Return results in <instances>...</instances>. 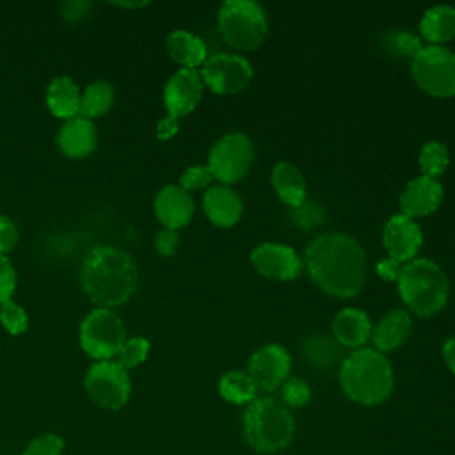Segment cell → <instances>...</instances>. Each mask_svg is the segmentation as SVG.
I'll return each instance as SVG.
<instances>
[{"label":"cell","instance_id":"cell-1","mask_svg":"<svg viewBox=\"0 0 455 455\" xmlns=\"http://www.w3.org/2000/svg\"><path fill=\"white\" fill-rule=\"evenodd\" d=\"M304 261L313 283L332 297L350 299L364 286L366 254L347 233L316 236L307 245Z\"/></svg>","mask_w":455,"mask_h":455},{"label":"cell","instance_id":"cell-2","mask_svg":"<svg viewBox=\"0 0 455 455\" xmlns=\"http://www.w3.org/2000/svg\"><path fill=\"white\" fill-rule=\"evenodd\" d=\"M139 272L132 256L114 245L92 247L80 270V284L85 295L98 306L124 304L137 290Z\"/></svg>","mask_w":455,"mask_h":455},{"label":"cell","instance_id":"cell-3","mask_svg":"<svg viewBox=\"0 0 455 455\" xmlns=\"http://www.w3.org/2000/svg\"><path fill=\"white\" fill-rule=\"evenodd\" d=\"M339 386L354 403L380 405L395 387L393 366L377 348H357L339 364Z\"/></svg>","mask_w":455,"mask_h":455},{"label":"cell","instance_id":"cell-4","mask_svg":"<svg viewBox=\"0 0 455 455\" xmlns=\"http://www.w3.org/2000/svg\"><path fill=\"white\" fill-rule=\"evenodd\" d=\"M242 434L249 448L263 455L286 450L295 437V419L288 407L272 396L254 398L242 416Z\"/></svg>","mask_w":455,"mask_h":455},{"label":"cell","instance_id":"cell-5","mask_svg":"<svg viewBox=\"0 0 455 455\" xmlns=\"http://www.w3.org/2000/svg\"><path fill=\"white\" fill-rule=\"evenodd\" d=\"M396 283L403 304L421 316L437 315L450 297V281L444 270L425 258L405 263Z\"/></svg>","mask_w":455,"mask_h":455},{"label":"cell","instance_id":"cell-6","mask_svg":"<svg viewBox=\"0 0 455 455\" xmlns=\"http://www.w3.org/2000/svg\"><path fill=\"white\" fill-rule=\"evenodd\" d=\"M222 39L236 50H254L267 36L268 20L265 9L252 0H226L217 12Z\"/></svg>","mask_w":455,"mask_h":455},{"label":"cell","instance_id":"cell-7","mask_svg":"<svg viewBox=\"0 0 455 455\" xmlns=\"http://www.w3.org/2000/svg\"><path fill=\"white\" fill-rule=\"evenodd\" d=\"M80 347L96 361H110L126 341L124 323L108 307L92 309L80 323Z\"/></svg>","mask_w":455,"mask_h":455},{"label":"cell","instance_id":"cell-8","mask_svg":"<svg viewBox=\"0 0 455 455\" xmlns=\"http://www.w3.org/2000/svg\"><path fill=\"white\" fill-rule=\"evenodd\" d=\"M414 82L437 98L455 94V53L443 44H428L411 60Z\"/></svg>","mask_w":455,"mask_h":455},{"label":"cell","instance_id":"cell-9","mask_svg":"<svg viewBox=\"0 0 455 455\" xmlns=\"http://www.w3.org/2000/svg\"><path fill=\"white\" fill-rule=\"evenodd\" d=\"M84 386L89 398L108 411L121 409L128 402L132 391L128 370L112 359L91 364L85 373Z\"/></svg>","mask_w":455,"mask_h":455},{"label":"cell","instance_id":"cell-10","mask_svg":"<svg viewBox=\"0 0 455 455\" xmlns=\"http://www.w3.org/2000/svg\"><path fill=\"white\" fill-rule=\"evenodd\" d=\"M252 158L254 149L249 137L240 132H233L226 133L212 146L206 165L210 167L213 180L228 185L242 180L247 174Z\"/></svg>","mask_w":455,"mask_h":455},{"label":"cell","instance_id":"cell-11","mask_svg":"<svg viewBox=\"0 0 455 455\" xmlns=\"http://www.w3.org/2000/svg\"><path fill=\"white\" fill-rule=\"evenodd\" d=\"M203 84L217 94H235L252 80V66L235 53H213L206 57L199 71Z\"/></svg>","mask_w":455,"mask_h":455},{"label":"cell","instance_id":"cell-12","mask_svg":"<svg viewBox=\"0 0 455 455\" xmlns=\"http://www.w3.org/2000/svg\"><path fill=\"white\" fill-rule=\"evenodd\" d=\"M291 355L277 343L258 348L249 359V377L256 384L258 391L272 393L283 386L290 377Z\"/></svg>","mask_w":455,"mask_h":455},{"label":"cell","instance_id":"cell-13","mask_svg":"<svg viewBox=\"0 0 455 455\" xmlns=\"http://www.w3.org/2000/svg\"><path fill=\"white\" fill-rule=\"evenodd\" d=\"M251 263L261 275L275 281H291L302 270L300 256L291 247L275 242L256 245L251 252Z\"/></svg>","mask_w":455,"mask_h":455},{"label":"cell","instance_id":"cell-14","mask_svg":"<svg viewBox=\"0 0 455 455\" xmlns=\"http://www.w3.org/2000/svg\"><path fill=\"white\" fill-rule=\"evenodd\" d=\"M203 80L199 71L180 68L164 87V105L167 116L176 119L187 116L196 108L203 94Z\"/></svg>","mask_w":455,"mask_h":455},{"label":"cell","instance_id":"cell-15","mask_svg":"<svg viewBox=\"0 0 455 455\" xmlns=\"http://www.w3.org/2000/svg\"><path fill=\"white\" fill-rule=\"evenodd\" d=\"M382 242L389 258L405 265L416 258L423 242V235L414 219L398 213L387 219L384 224Z\"/></svg>","mask_w":455,"mask_h":455},{"label":"cell","instance_id":"cell-16","mask_svg":"<svg viewBox=\"0 0 455 455\" xmlns=\"http://www.w3.org/2000/svg\"><path fill=\"white\" fill-rule=\"evenodd\" d=\"M155 215L167 229H180L187 226L194 215V201L190 194L180 185L169 183L155 196Z\"/></svg>","mask_w":455,"mask_h":455},{"label":"cell","instance_id":"cell-17","mask_svg":"<svg viewBox=\"0 0 455 455\" xmlns=\"http://www.w3.org/2000/svg\"><path fill=\"white\" fill-rule=\"evenodd\" d=\"M443 201V187L435 178L418 176L411 180L402 196H400V210L402 215L411 219L425 217L439 208Z\"/></svg>","mask_w":455,"mask_h":455},{"label":"cell","instance_id":"cell-18","mask_svg":"<svg viewBox=\"0 0 455 455\" xmlns=\"http://www.w3.org/2000/svg\"><path fill=\"white\" fill-rule=\"evenodd\" d=\"M59 149L69 158H85L98 146V130L92 119L84 116L62 123L57 133Z\"/></svg>","mask_w":455,"mask_h":455},{"label":"cell","instance_id":"cell-19","mask_svg":"<svg viewBox=\"0 0 455 455\" xmlns=\"http://www.w3.org/2000/svg\"><path fill=\"white\" fill-rule=\"evenodd\" d=\"M203 210L215 226L229 228L238 222L243 204L231 187L219 183L206 188L203 196Z\"/></svg>","mask_w":455,"mask_h":455},{"label":"cell","instance_id":"cell-20","mask_svg":"<svg viewBox=\"0 0 455 455\" xmlns=\"http://www.w3.org/2000/svg\"><path fill=\"white\" fill-rule=\"evenodd\" d=\"M299 352L302 361L315 371H331L343 361L341 345L323 332L307 334L300 341Z\"/></svg>","mask_w":455,"mask_h":455},{"label":"cell","instance_id":"cell-21","mask_svg":"<svg viewBox=\"0 0 455 455\" xmlns=\"http://www.w3.org/2000/svg\"><path fill=\"white\" fill-rule=\"evenodd\" d=\"M332 338L348 348H363L371 338V322L363 309L345 307L332 320Z\"/></svg>","mask_w":455,"mask_h":455},{"label":"cell","instance_id":"cell-22","mask_svg":"<svg viewBox=\"0 0 455 455\" xmlns=\"http://www.w3.org/2000/svg\"><path fill=\"white\" fill-rule=\"evenodd\" d=\"M411 329L412 320L409 313L405 309H393L371 327V341L379 352H389L407 341Z\"/></svg>","mask_w":455,"mask_h":455},{"label":"cell","instance_id":"cell-23","mask_svg":"<svg viewBox=\"0 0 455 455\" xmlns=\"http://www.w3.org/2000/svg\"><path fill=\"white\" fill-rule=\"evenodd\" d=\"M46 107L48 110L60 119H71L80 116V101H82V91L76 85V82L68 76L60 75L52 78V82L46 87Z\"/></svg>","mask_w":455,"mask_h":455},{"label":"cell","instance_id":"cell-24","mask_svg":"<svg viewBox=\"0 0 455 455\" xmlns=\"http://www.w3.org/2000/svg\"><path fill=\"white\" fill-rule=\"evenodd\" d=\"M165 48L167 53L171 55L172 60H176L178 64H181V68H190L196 69V66H203V62L206 60L208 53H206V44L204 41L183 28L172 30L167 39H165Z\"/></svg>","mask_w":455,"mask_h":455},{"label":"cell","instance_id":"cell-25","mask_svg":"<svg viewBox=\"0 0 455 455\" xmlns=\"http://www.w3.org/2000/svg\"><path fill=\"white\" fill-rule=\"evenodd\" d=\"M272 187L277 197L290 208L306 201V180L290 162H277L272 169Z\"/></svg>","mask_w":455,"mask_h":455},{"label":"cell","instance_id":"cell-26","mask_svg":"<svg viewBox=\"0 0 455 455\" xmlns=\"http://www.w3.org/2000/svg\"><path fill=\"white\" fill-rule=\"evenodd\" d=\"M419 32L432 44L450 41L455 36V7L441 4L427 9L419 21Z\"/></svg>","mask_w":455,"mask_h":455},{"label":"cell","instance_id":"cell-27","mask_svg":"<svg viewBox=\"0 0 455 455\" xmlns=\"http://www.w3.org/2000/svg\"><path fill=\"white\" fill-rule=\"evenodd\" d=\"M116 91L108 80H94L82 91L80 116L87 119L105 116L114 105Z\"/></svg>","mask_w":455,"mask_h":455},{"label":"cell","instance_id":"cell-28","mask_svg":"<svg viewBox=\"0 0 455 455\" xmlns=\"http://www.w3.org/2000/svg\"><path fill=\"white\" fill-rule=\"evenodd\" d=\"M220 396L235 405H247L256 398V384L249 377L247 371L231 370L226 371L219 380Z\"/></svg>","mask_w":455,"mask_h":455},{"label":"cell","instance_id":"cell-29","mask_svg":"<svg viewBox=\"0 0 455 455\" xmlns=\"http://www.w3.org/2000/svg\"><path fill=\"white\" fill-rule=\"evenodd\" d=\"M382 48L387 55H393L396 59H405L407 57V59L412 60L419 53L423 44H421V39L416 34H412L409 30L396 28V30H389L384 36Z\"/></svg>","mask_w":455,"mask_h":455},{"label":"cell","instance_id":"cell-30","mask_svg":"<svg viewBox=\"0 0 455 455\" xmlns=\"http://www.w3.org/2000/svg\"><path fill=\"white\" fill-rule=\"evenodd\" d=\"M448 164H450V153L443 142L430 140L421 148L419 167L423 171V176L437 180V176L443 174Z\"/></svg>","mask_w":455,"mask_h":455},{"label":"cell","instance_id":"cell-31","mask_svg":"<svg viewBox=\"0 0 455 455\" xmlns=\"http://www.w3.org/2000/svg\"><path fill=\"white\" fill-rule=\"evenodd\" d=\"M279 395H281V403L288 409H299L309 403L311 400V386L299 377H288L283 386L279 387Z\"/></svg>","mask_w":455,"mask_h":455},{"label":"cell","instance_id":"cell-32","mask_svg":"<svg viewBox=\"0 0 455 455\" xmlns=\"http://www.w3.org/2000/svg\"><path fill=\"white\" fill-rule=\"evenodd\" d=\"M149 341L144 338V336H132V338H126V341L123 343L119 354L116 355L117 357V363L124 368V370H130V368H135L139 366L140 363L146 361L148 354H149Z\"/></svg>","mask_w":455,"mask_h":455},{"label":"cell","instance_id":"cell-33","mask_svg":"<svg viewBox=\"0 0 455 455\" xmlns=\"http://www.w3.org/2000/svg\"><path fill=\"white\" fill-rule=\"evenodd\" d=\"M0 323L4 325V329L7 332L21 334L28 327L27 311L11 299V300L0 304Z\"/></svg>","mask_w":455,"mask_h":455},{"label":"cell","instance_id":"cell-34","mask_svg":"<svg viewBox=\"0 0 455 455\" xmlns=\"http://www.w3.org/2000/svg\"><path fill=\"white\" fill-rule=\"evenodd\" d=\"M290 219L306 229H313L315 226H318L323 220V210L320 204H316L315 201H309L306 197V201L295 208H290Z\"/></svg>","mask_w":455,"mask_h":455},{"label":"cell","instance_id":"cell-35","mask_svg":"<svg viewBox=\"0 0 455 455\" xmlns=\"http://www.w3.org/2000/svg\"><path fill=\"white\" fill-rule=\"evenodd\" d=\"M212 181H213V174H212L208 165H190L180 176V183L178 185L188 192V190L204 188Z\"/></svg>","mask_w":455,"mask_h":455},{"label":"cell","instance_id":"cell-36","mask_svg":"<svg viewBox=\"0 0 455 455\" xmlns=\"http://www.w3.org/2000/svg\"><path fill=\"white\" fill-rule=\"evenodd\" d=\"M64 448L62 437L55 434H44L28 443L23 455H60Z\"/></svg>","mask_w":455,"mask_h":455},{"label":"cell","instance_id":"cell-37","mask_svg":"<svg viewBox=\"0 0 455 455\" xmlns=\"http://www.w3.org/2000/svg\"><path fill=\"white\" fill-rule=\"evenodd\" d=\"M16 290V270L5 254H0V304L11 300Z\"/></svg>","mask_w":455,"mask_h":455},{"label":"cell","instance_id":"cell-38","mask_svg":"<svg viewBox=\"0 0 455 455\" xmlns=\"http://www.w3.org/2000/svg\"><path fill=\"white\" fill-rule=\"evenodd\" d=\"M18 238L20 231L16 222L11 217L0 213V254L9 252L18 243Z\"/></svg>","mask_w":455,"mask_h":455},{"label":"cell","instance_id":"cell-39","mask_svg":"<svg viewBox=\"0 0 455 455\" xmlns=\"http://www.w3.org/2000/svg\"><path fill=\"white\" fill-rule=\"evenodd\" d=\"M180 245V235L176 229H160L156 235H155V249L160 256L164 258H169L176 252Z\"/></svg>","mask_w":455,"mask_h":455},{"label":"cell","instance_id":"cell-40","mask_svg":"<svg viewBox=\"0 0 455 455\" xmlns=\"http://www.w3.org/2000/svg\"><path fill=\"white\" fill-rule=\"evenodd\" d=\"M89 9H91V2H84V0H68L60 5L62 16L69 21H76V20L87 16Z\"/></svg>","mask_w":455,"mask_h":455},{"label":"cell","instance_id":"cell-41","mask_svg":"<svg viewBox=\"0 0 455 455\" xmlns=\"http://www.w3.org/2000/svg\"><path fill=\"white\" fill-rule=\"evenodd\" d=\"M402 263H398L396 259H393V258H384V259H380L379 263H377V274L382 277V279H386V281H398V275H400V272H402Z\"/></svg>","mask_w":455,"mask_h":455},{"label":"cell","instance_id":"cell-42","mask_svg":"<svg viewBox=\"0 0 455 455\" xmlns=\"http://www.w3.org/2000/svg\"><path fill=\"white\" fill-rule=\"evenodd\" d=\"M178 128H180L178 126V119L172 117V116H165L156 124V137L160 140H167V139H171V137H174L178 133Z\"/></svg>","mask_w":455,"mask_h":455},{"label":"cell","instance_id":"cell-43","mask_svg":"<svg viewBox=\"0 0 455 455\" xmlns=\"http://www.w3.org/2000/svg\"><path fill=\"white\" fill-rule=\"evenodd\" d=\"M443 359L450 371L455 375V338H448L443 345Z\"/></svg>","mask_w":455,"mask_h":455},{"label":"cell","instance_id":"cell-44","mask_svg":"<svg viewBox=\"0 0 455 455\" xmlns=\"http://www.w3.org/2000/svg\"><path fill=\"white\" fill-rule=\"evenodd\" d=\"M116 5H121V7H140V5H146V2H116Z\"/></svg>","mask_w":455,"mask_h":455}]
</instances>
